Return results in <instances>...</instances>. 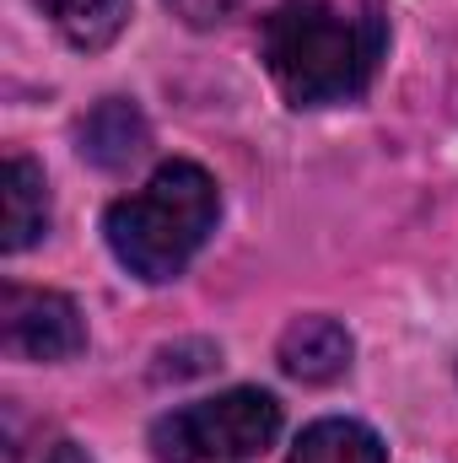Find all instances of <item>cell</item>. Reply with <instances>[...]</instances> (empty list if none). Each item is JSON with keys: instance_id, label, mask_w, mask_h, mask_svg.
Instances as JSON below:
<instances>
[{"instance_id": "cell-8", "label": "cell", "mask_w": 458, "mask_h": 463, "mask_svg": "<svg viewBox=\"0 0 458 463\" xmlns=\"http://www.w3.org/2000/svg\"><path fill=\"white\" fill-rule=\"evenodd\" d=\"M286 463H388V448H383V437L372 426L329 415V420H313L297 437V448H291Z\"/></svg>"}, {"instance_id": "cell-5", "label": "cell", "mask_w": 458, "mask_h": 463, "mask_svg": "<svg viewBox=\"0 0 458 463\" xmlns=\"http://www.w3.org/2000/svg\"><path fill=\"white\" fill-rule=\"evenodd\" d=\"M350 355H356V340L340 318H297L286 335H281V372L297 377V383H335L350 372Z\"/></svg>"}, {"instance_id": "cell-3", "label": "cell", "mask_w": 458, "mask_h": 463, "mask_svg": "<svg viewBox=\"0 0 458 463\" xmlns=\"http://www.w3.org/2000/svg\"><path fill=\"white\" fill-rule=\"evenodd\" d=\"M281 437V399L264 388H227L216 399L184 404L151 426V453L162 463H243Z\"/></svg>"}, {"instance_id": "cell-7", "label": "cell", "mask_w": 458, "mask_h": 463, "mask_svg": "<svg viewBox=\"0 0 458 463\" xmlns=\"http://www.w3.org/2000/svg\"><path fill=\"white\" fill-rule=\"evenodd\" d=\"M0 194H5V253L33 248L49 232V184L33 156H5L0 167Z\"/></svg>"}, {"instance_id": "cell-9", "label": "cell", "mask_w": 458, "mask_h": 463, "mask_svg": "<svg viewBox=\"0 0 458 463\" xmlns=\"http://www.w3.org/2000/svg\"><path fill=\"white\" fill-rule=\"evenodd\" d=\"M38 5L60 27V38L76 43V49H87V54L109 49L124 33V22H129V0H38Z\"/></svg>"}, {"instance_id": "cell-4", "label": "cell", "mask_w": 458, "mask_h": 463, "mask_svg": "<svg viewBox=\"0 0 458 463\" xmlns=\"http://www.w3.org/2000/svg\"><path fill=\"white\" fill-rule=\"evenodd\" d=\"M0 345L16 361H71L87 350L81 307L65 291L5 286L0 291Z\"/></svg>"}, {"instance_id": "cell-10", "label": "cell", "mask_w": 458, "mask_h": 463, "mask_svg": "<svg viewBox=\"0 0 458 463\" xmlns=\"http://www.w3.org/2000/svg\"><path fill=\"white\" fill-rule=\"evenodd\" d=\"M243 0H167V11L178 16V22H189V27H216L222 16H232Z\"/></svg>"}, {"instance_id": "cell-11", "label": "cell", "mask_w": 458, "mask_h": 463, "mask_svg": "<svg viewBox=\"0 0 458 463\" xmlns=\"http://www.w3.org/2000/svg\"><path fill=\"white\" fill-rule=\"evenodd\" d=\"M33 463H92V458H87V453H81L76 442H65V437H54L49 448H38V453H33Z\"/></svg>"}, {"instance_id": "cell-6", "label": "cell", "mask_w": 458, "mask_h": 463, "mask_svg": "<svg viewBox=\"0 0 458 463\" xmlns=\"http://www.w3.org/2000/svg\"><path fill=\"white\" fill-rule=\"evenodd\" d=\"M76 140H81V156H87L92 167L119 173V167H129L135 156H146L151 129H146V114H140L129 98H103L92 114L81 118Z\"/></svg>"}, {"instance_id": "cell-1", "label": "cell", "mask_w": 458, "mask_h": 463, "mask_svg": "<svg viewBox=\"0 0 458 463\" xmlns=\"http://www.w3.org/2000/svg\"><path fill=\"white\" fill-rule=\"evenodd\" d=\"M286 103L329 109L372 87L388 49V0H275L259 27Z\"/></svg>"}, {"instance_id": "cell-2", "label": "cell", "mask_w": 458, "mask_h": 463, "mask_svg": "<svg viewBox=\"0 0 458 463\" xmlns=\"http://www.w3.org/2000/svg\"><path fill=\"white\" fill-rule=\"evenodd\" d=\"M222 216V189L200 162H162L135 194H124L103 216L114 259L146 286H167L189 269Z\"/></svg>"}]
</instances>
